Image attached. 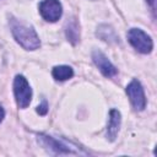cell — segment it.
<instances>
[{
	"mask_svg": "<svg viewBox=\"0 0 157 157\" xmlns=\"http://www.w3.org/2000/svg\"><path fill=\"white\" fill-rule=\"evenodd\" d=\"M10 26H11V32H12L13 38L22 48H25L27 50H34V49L39 48V45H40L39 37H38L37 32L33 29V27L16 20V18H12L10 21Z\"/></svg>",
	"mask_w": 157,
	"mask_h": 157,
	"instance_id": "cell-1",
	"label": "cell"
},
{
	"mask_svg": "<svg viewBox=\"0 0 157 157\" xmlns=\"http://www.w3.org/2000/svg\"><path fill=\"white\" fill-rule=\"evenodd\" d=\"M128 40L129 43L140 53L147 54L152 52L153 48V42L151 37L145 33L140 28H131L128 32Z\"/></svg>",
	"mask_w": 157,
	"mask_h": 157,
	"instance_id": "cell-2",
	"label": "cell"
},
{
	"mask_svg": "<svg viewBox=\"0 0 157 157\" xmlns=\"http://www.w3.org/2000/svg\"><path fill=\"white\" fill-rule=\"evenodd\" d=\"M13 93L17 102V105L20 108H27L32 99V90L28 83V81L22 76L17 75L13 81Z\"/></svg>",
	"mask_w": 157,
	"mask_h": 157,
	"instance_id": "cell-3",
	"label": "cell"
},
{
	"mask_svg": "<svg viewBox=\"0 0 157 157\" xmlns=\"http://www.w3.org/2000/svg\"><path fill=\"white\" fill-rule=\"evenodd\" d=\"M126 94L132 104V107L136 110H144L146 107V97L144 88L139 80L134 78L128 86H126Z\"/></svg>",
	"mask_w": 157,
	"mask_h": 157,
	"instance_id": "cell-4",
	"label": "cell"
},
{
	"mask_svg": "<svg viewBox=\"0 0 157 157\" xmlns=\"http://www.w3.org/2000/svg\"><path fill=\"white\" fill-rule=\"evenodd\" d=\"M39 13L48 22H55L61 17L63 6L59 0H43L39 4Z\"/></svg>",
	"mask_w": 157,
	"mask_h": 157,
	"instance_id": "cell-5",
	"label": "cell"
},
{
	"mask_svg": "<svg viewBox=\"0 0 157 157\" xmlns=\"http://www.w3.org/2000/svg\"><path fill=\"white\" fill-rule=\"evenodd\" d=\"M38 141L43 146H45L47 148L54 151L55 153H74V152H77V150L75 147H70L66 142L60 141L59 139L44 135V134L38 135Z\"/></svg>",
	"mask_w": 157,
	"mask_h": 157,
	"instance_id": "cell-6",
	"label": "cell"
},
{
	"mask_svg": "<svg viewBox=\"0 0 157 157\" xmlns=\"http://www.w3.org/2000/svg\"><path fill=\"white\" fill-rule=\"evenodd\" d=\"M92 59H93V63L97 65V67L101 70V72L107 76V77H112L114 76L118 70L117 67L108 60V58L101 52V50H93L92 53Z\"/></svg>",
	"mask_w": 157,
	"mask_h": 157,
	"instance_id": "cell-7",
	"label": "cell"
},
{
	"mask_svg": "<svg viewBox=\"0 0 157 157\" xmlns=\"http://www.w3.org/2000/svg\"><path fill=\"white\" fill-rule=\"evenodd\" d=\"M120 123H121V115L120 112L117 109H112L109 112V120L107 124V137L110 141H114L119 129H120Z\"/></svg>",
	"mask_w": 157,
	"mask_h": 157,
	"instance_id": "cell-8",
	"label": "cell"
},
{
	"mask_svg": "<svg viewBox=\"0 0 157 157\" xmlns=\"http://www.w3.org/2000/svg\"><path fill=\"white\" fill-rule=\"evenodd\" d=\"M52 75L58 81H65V80H69L72 77L74 70H72V67H70L67 65H59L53 69Z\"/></svg>",
	"mask_w": 157,
	"mask_h": 157,
	"instance_id": "cell-9",
	"label": "cell"
},
{
	"mask_svg": "<svg viewBox=\"0 0 157 157\" xmlns=\"http://www.w3.org/2000/svg\"><path fill=\"white\" fill-rule=\"evenodd\" d=\"M65 32H66V37L69 38V40L72 44H75L78 40V38H80V29H78V25H77V22L75 20H72V21L66 23Z\"/></svg>",
	"mask_w": 157,
	"mask_h": 157,
	"instance_id": "cell-10",
	"label": "cell"
},
{
	"mask_svg": "<svg viewBox=\"0 0 157 157\" xmlns=\"http://www.w3.org/2000/svg\"><path fill=\"white\" fill-rule=\"evenodd\" d=\"M37 112H38L40 115H45V114L48 113V103H47V101H43L42 104L37 107Z\"/></svg>",
	"mask_w": 157,
	"mask_h": 157,
	"instance_id": "cell-11",
	"label": "cell"
},
{
	"mask_svg": "<svg viewBox=\"0 0 157 157\" xmlns=\"http://www.w3.org/2000/svg\"><path fill=\"white\" fill-rule=\"evenodd\" d=\"M4 117H5V110H4V108H2V105L0 104V123L2 121V119H4Z\"/></svg>",
	"mask_w": 157,
	"mask_h": 157,
	"instance_id": "cell-12",
	"label": "cell"
},
{
	"mask_svg": "<svg viewBox=\"0 0 157 157\" xmlns=\"http://www.w3.org/2000/svg\"><path fill=\"white\" fill-rule=\"evenodd\" d=\"M147 2L151 5V7H152L153 11H155V7H156V0H147Z\"/></svg>",
	"mask_w": 157,
	"mask_h": 157,
	"instance_id": "cell-13",
	"label": "cell"
}]
</instances>
